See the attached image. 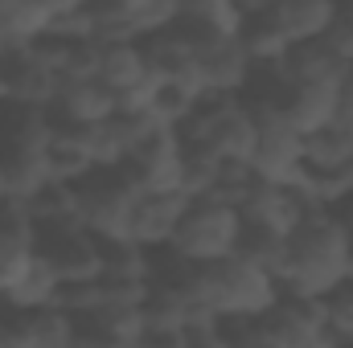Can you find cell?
<instances>
[{"label":"cell","mask_w":353,"mask_h":348,"mask_svg":"<svg viewBox=\"0 0 353 348\" xmlns=\"http://www.w3.org/2000/svg\"><path fill=\"white\" fill-rule=\"evenodd\" d=\"M350 262L353 234L341 226V217L329 209L308 213L288 234V259L279 270V287L300 299H325L333 287L350 279Z\"/></svg>","instance_id":"obj_1"},{"label":"cell","mask_w":353,"mask_h":348,"mask_svg":"<svg viewBox=\"0 0 353 348\" xmlns=\"http://www.w3.org/2000/svg\"><path fill=\"white\" fill-rule=\"evenodd\" d=\"M283 287L275 274L247 259H222L210 266H197L193 274V299L222 324H243V320H263L279 303Z\"/></svg>","instance_id":"obj_2"},{"label":"cell","mask_w":353,"mask_h":348,"mask_svg":"<svg viewBox=\"0 0 353 348\" xmlns=\"http://www.w3.org/2000/svg\"><path fill=\"white\" fill-rule=\"evenodd\" d=\"M181 140L214 148L222 160L251 164L255 140H259V119L239 94H201L193 119L181 127Z\"/></svg>","instance_id":"obj_3"},{"label":"cell","mask_w":353,"mask_h":348,"mask_svg":"<svg viewBox=\"0 0 353 348\" xmlns=\"http://www.w3.org/2000/svg\"><path fill=\"white\" fill-rule=\"evenodd\" d=\"M239 230H243V213L234 205L214 201V197H201L181 217L169 250H173L176 259H185L189 266H210V262L234 259Z\"/></svg>","instance_id":"obj_4"},{"label":"cell","mask_w":353,"mask_h":348,"mask_svg":"<svg viewBox=\"0 0 353 348\" xmlns=\"http://www.w3.org/2000/svg\"><path fill=\"white\" fill-rule=\"evenodd\" d=\"M74 193H79V226L83 230H90L99 242L128 238V221H132L140 188L132 184V176L123 168H99Z\"/></svg>","instance_id":"obj_5"},{"label":"cell","mask_w":353,"mask_h":348,"mask_svg":"<svg viewBox=\"0 0 353 348\" xmlns=\"http://www.w3.org/2000/svg\"><path fill=\"white\" fill-rule=\"evenodd\" d=\"M37 254L54 266V274L62 279V287L99 283V274H103V242L90 230H83V226L37 234Z\"/></svg>","instance_id":"obj_6"},{"label":"cell","mask_w":353,"mask_h":348,"mask_svg":"<svg viewBox=\"0 0 353 348\" xmlns=\"http://www.w3.org/2000/svg\"><path fill=\"white\" fill-rule=\"evenodd\" d=\"M255 119H259V140L251 156L255 176L271 184H292L304 168V135L279 111H255Z\"/></svg>","instance_id":"obj_7"},{"label":"cell","mask_w":353,"mask_h":348,"mask_svg":"<svg viewBox=\"0 0 353 348\" xmlns=\"http://www.w3.org/2000/svg\"><path fill=\"white\" fill-rule=\"evenodd\" d=\"M251 54L239 37H218V41H205L197 45V58H193V83L201 94H239L251 83Z\"/></svg>","instance_id":"obj_8"},{"label":"cell","mask_w":353,"mask_h":348,"mask_svg":"<svg viewBox=\"0 0 353 348\" xmlns=\"http://www.w3.org/2000/svg\"><path fill=\"white\" fill-rule=\"evenodd\" d=\"M140 193H181V131L157 127L123 164Z\"/></svg>","instance_id":"obj_9"},{"label":"cell","mask_w":353,"mask_h":348,"mask_svg":"<svg viewBox=\"0 0 353 348\" xmlns=\"http://www.w3.org/2000/svg\"><path fill=\"white\" fill-rule=\"evenodd\" d=\"M189 205H193V197H185V193H140L136 209H132V221H128V238L136 246H144L148 254L169 250Z\"/></svg>","instance_id":"obj_10"},{"label":"cell","mask_w":353,"mask_h":348,"mask_svg":"<svg viewBox=\"0 0 353 348\" xmlns=\"http://www.w3.org/2000/svg\"><path fill=\"white\" fill-rule=\"evenodd\" d=\"M239 213L251 226H263V230H275V234H292L308 213H321V209H308V201L292 184L255 180V188L247 193V201L239 205Z\"/></svg>","instance_id":"obj_11"},{"label":"cell","mask_w":353,"mask_h":348,"mask_svg":"<svg viewBox=\"0 0 353 348\" xmlns=\"http://www.w3.org/2000/svg\"><path fill=\"white\" fill-rule=\"evenodd\" d=\"M62 74L50 70L41 58H33L29 50H17L8 58V102L12 107H29V111H54L58 94H62Z\"/></svg>","instance_id":"obj_12"},{"label":"cell","mask_w":353,"mask_h":348,"mask_svg":"<svg viewBox=\"0 0 353 348\" xmlns=\"http://www.w3.org/2000/svg\"><path fill=\"white\" fill-rule=\"evenodd\" d=\"M119 115V94L115 90H107L99 78H83V83H66L62 94H58V102H54V111H50V119L54 123H66V127H99V123H107V119H115Z\"/></svg>","instance_id":"obj_13"},{"label":"cell","mask_w":353,"mask_h":348,"mask_svg":"<svg viewBox=\"0 0 353 348\" xmlns=\"http://www.w3.org/2000/svg\"><path fill=\"white\" fill-rule=\"evenodd\" d=\"M350 70L353 66L325 41V37L304 41V45H292L288 58H283V74H288L292 87H329V90H337L341 83H345Z\"/></svg>","instance_id":"obj_14"},{"label":"cell","mask_w":353,"mask_h":348,"mask_svg":"<svg viewBox=\"0 0 353 348\" xmlns=\"http://www.w3.org/2000/svg\"><path fill=\"white\" fill-rule=\"evenodd\" d=\"M41 168H46V180L70 184V188H79L90 173H99V164H94V156H90V148H87L83 127L54 123V135H50V144L41 148Z\"/></svg>","instance_id":"obj_15"},{"label":"cell","mask_w":353,"mask_h":348,"mask_svg":"<svg viewBox=\"0 0 353 348\" xmlns=\"http://www.w3.org/2000/svg\"><path fill=\"white\" fill-rule=\"evenodd\" d=\"M58 295H62V279L54 274V266L33 250V259L21 266V274L0 291V303L17 316H29V312H46V307H58Z\"/></svg>","instance_id":"obj_16"},{"label":"cell","mask_w":353,"mask_h":348,"mask_svg":"<svg viewBox=\"0 0 353 348\" xmlns=\"http://www.w3.org/2000/svg\"><path fill=\"white\" fill-rule=\"evenodd\" d=\"M173 25L193 45H205L218 37H239L243 4H234V0H189V4H181Z\"/></svg>","instance_id":"obj_17"},{"label":"cell","mask_w":353,"mask_h":348,"mask_svg":"<svg viewBox=\"0 0 353 348\" xmlns=\"http://www.w3.org/2000/svg\"><path fill=\"white\" fill-rule=\"evenodd\" d=\"M267 12L279 25V33L288 37V45H304L329 33L337 4L333 0H267Z\"/></svg>","instance_id":"obj_18"},{"label":"cell","mask_w":353,"mask_h":348,"mask_svg":"<svg viewBox=\"0 0 353 348\" xmlns=\"http://www.w3.org/2000/svg\"><path fill=\"white\" fill-rule=\"evenodd\" d=\"M94 78L107 90H115L119 98H128L140 87H148L152 74L144 66L140 41H107V45H99V70H94Z\"/></svg>","instance_id":"obj_19"},{"label":"cell","mask_w":353,"mask_h":348,"mask_svg":"<svg viewBox=\"0 0 353 348\" xmlns=\"http://www.w3.org/2000/svg\"><path fill=\"white\" fill-rule=\"evenodd\" d=\"M37 250V234L21 209V201L0 197V291L21 274V266L33 259Z\"/></svg>","instance_id":"obj_20"},{"label":"cell","mask_w":353,"mask_h":348,"mask_svg":"<svg viewBox=\"0 0 353 348\" xmlns=\"http://www.w3.org/2000/svg\"><path fill=\"white\" fill-rule=\"evenodd\" d=\"M140 50H144V66H148V74L157 78V83H193V58H197V45L176 29L169 25L165 33H157V37H148V41H140Z\"/></svg>","instance_id":"obj_21"},{"label":"cell","mask_w":353,"mask_h":348,"mask_svg":"<svg viewBox=\"0 0 353 348\" xmlns=\"http://www.w3.org/2000/svg\"><path fill=\"white\" fill-rule=\"evenodd\" d=\"M58 0H0V37L8 50H29L37 37L50 33Z\"/></svg>","instance_id":"obj_22"},{"label":"cell","mask_w":353,"mask_h":348,"mask_svg":"<svg viewBox=\"0 0 353 348\" xmlns=\"http://www.w3.org/2000/svg\"><path fill=\"white\" fill-rule=\"evenodd\" d=\"M33 234H50V230H66V226H79V193L70 184H58V180H46L33 197L21 201Z\"/></svg>","instance_id":"obj_23"},{"label":"cell","mask_w":353,"mask_h":348,"mask_svg":"<svg viewBox=\"0 0 353 348\" xmlns=\"http://www.w3.org/2000/svg\"><path fill=\"white\" fill-rule=\"evenodd\" d=\"M279 115H283L300 135H312V131H321V127L333 123V115H337V90L292 87L288 98H283V107H279Z\"/></svg>","instance_id":"obj_24"},{"label":"cell","mask_w":353,"mask_h":348,"mask_svg":"<svg viewBox=\"0 0 353 348\" xmlns=\"http://www.w3.org/2000/svg\"><path fill=\"white\" fill-rule=\"evenodd\" d=\"M103 283L111 287H148L152 283V254L136 246L132 238H111L103 242Z\"/></svg>","instance_id":"obj_25"},{"label":"cell","mask_w":353,"mask_h":348,"mask_svg":"<svg viewBox=\"0 0 353 348\" xmlns=\"http://www.w3.org/2000/svg\"><path fill=\"white\" fill-rule=\"evenodd\" d=\"M222 156L205 144H193V140H181V193L201 201V197H214L218 188V176H222Z\"/></svg>","instance_id":"obj_26"},{"label":"cell","mask_w":353,"mask_h":348,"mask_svg":"<svg viewBox=\"0 0 353 348\" xmlns=\"http://www.w3.org/2000/svg\"><path fill=\"white\" fill-rule=\"evenodd\" d=\"M17 324H21L25 348H74V336H79V320L66 316L62 307L29 312V316H21Z\"/></svg>","instance_id":"obj_27"},{"label":"cell","mask_w":353,"mask_h":348,"mask_svg":"<svg viewBox=\"0 0 353 348\" xmlns=\"http://www.w3.org/2000/svg\"><path fill=\"white\" fill-rule=\"evenodd\" d=\"M345 160H353V131L345 123H329L312 135H304V164L316 168V173H333L341 168Z\"/></svg>","instance_id":"obj_28"},{"label":"cell","mask_w":353,"mask_h":348,"mask_svg":"<svg viewBox=\"0 0 353 348\" xmlns=\"http://www.w3.org/2000/svg\"><path fill=\"white\" fill-rule=\"evenodd\" d=\"M239 259L255 262V266H263L267 274H275V283H279V270H283V259H288V234H275V230H263V226H251V221H243V230H239V250H234Z\"/></svg>","instance_id":"obj_29"},{"label":"cell","mask_w":353,"mask_h":348,"mask_svg":"<svg viewBox=\"0 0 353 348\" xmlns=\"http://www.w3.org/2000/svg\"><path fill=\"white\" fill-rule=\"evenodd\" d=\"M321 320H325V332L333 336L337 348L353 345V279H345L341 287H333L321 299Z\"/></svg>","instance_id":"obj_30"},{"label":"cell","mask_w":353,"mask_h":348,"mask_svg":"<svg viewBox=\"0 0 353 348\" xmlns=\"http://www.w3.org/2000/svg\"><path fill=\"white\" fill-rule=\"evenodd\" d=\"M230 348H279V340L271 336L263 320H243V324H226Z\"/></svg>","instance_id":"obj_31"},{"label":"cell","mask_w":353,"mask_h":348,"mask_svg":"<svg viewBox=\"0 0 353 348\" xmlns=\"http://www.w3.org/2000/svg\"><path fill=\"white\" fill-rule=\"evenodd\" d=\"M325 41H329V45H333V50L353 66V4H337V17H333Z\"/></svg>","instance_id":"obj_32"},{"label":"cell","mask_w":353,"mask_h":348,"mask_svg":"<svg viewBox=\"0 0 353 348\" xmlns=\"http://www.w3.org/2000/svg\"><path fill=\"white\" fill-rule=\"evenodd\" d=\"M185 348H230L226 324H201V328H189V332H185Z\"/></svg>","instance_id":"obj_33"},{"label":"cell","mask_w":353,"mask_h":348,"mask_svg":"<svg viewBox=\"0 0 353 348\" xmlns=\"http://www.w3.org/2000/svg\"><path fill=\"white\" fill-rule=\"evenodd\" d=\"M337 123H345L353 131V70L345 74V83L337 87V115H333Z\"/></svg>","instance_id":"obj_34"},{"label":"cell","mask_w":353,"mask_h":348,"mask_svg":"<svg viewBox=\"0 0 353 348\" xmlns=\"http://www.w3.org/2000/svg\"><path fill=\"white\" fill-rule=\"evenodd\" d=\"M136 348H185V332H144Z\"/></svg>","instance_id":"obj_35"},{"label":"cell","mask_w":353,"mask_h":348,"mask_svg":"<svg viewBox=\"0 0 353 348\" xmlns=\"http://www.w3.org/2000/svg\"><path fill=\"white\" fill-rule=\"evenodd\" d=\"M345 348H353V345H345Z\"/></svg>","instance_id":"obj_36"}]
</instances>
